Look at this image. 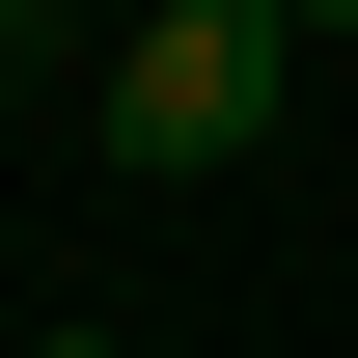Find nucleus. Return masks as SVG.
I'll use <instances>...</instances> for the list:
<instances>
[{"label": "nucleus", "mask_w": 358, "mask_h": 358, "mask_svg": "<svg viewBox=\"0 0 358 358\" xmlns=\"http://www.w3.org/2000/svg\"><path fill=\"white\" fill-rule=\"evenodd\" d=\"M275 110H303V28H275V0H166V28H110V166H138V193L248 166Z\"/></svg>", "instance_id": "1"}, {"label": "nucleus", "mask_w": 358, "mask_h": 358, "mask_svg": "<svg viewBox=\"0 0 358 358\" xmlns=\"http://www.w3.org/2000/svg\"><path fill=\"white\" fill-rule=\"evenodd\" d=\"M28 358H138V331H28Z\"/></svg>", "instance_id": "2"}]
</instances>
